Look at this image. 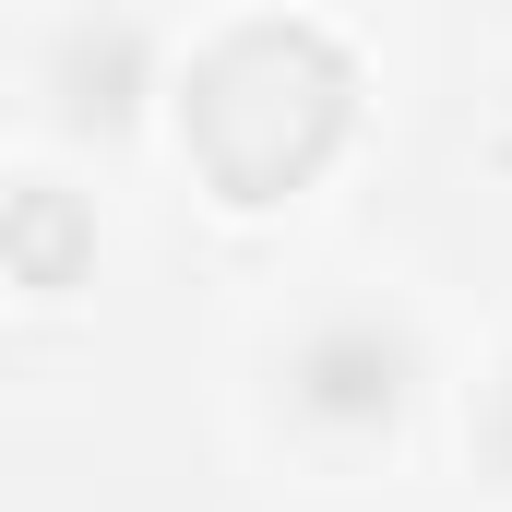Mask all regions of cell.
<instances>
[{"mask_svg":"<svg viewBox=\"0 0 512 512\" xmlns=\"http://www.w3.org/2000/svg\"><path fill=\"white\" fill-rule=\"evenodd\" d=\"M465 441H477V465L512 489V358L489 370V393H477V417H465Z\"/></svg>","mask_w":512,"mask_h":512,"instance_id":"cell-5","label":"cell"},{"mask_svg":"<svg viewBox=\"0 0 512 512\" xmlns=\"http://www.w3.org/2000/svg\"><path fill=\"white\" fill-rule=\"evenodd\" d=\"M274 382H286V417H298L310 441L358 453V441H393V429H405L429 358H417V322H405V310H382V298H334V310H310V322L286 334Z\"/></svg>","mask_w":512,"mask_h":512,"instance_id":"cell-2","label":"cell"},{"mask_svg":"<svg viewBox=\"0 0 512 512\" xmlns=\"http://www.w3.org/2000/svg\"><path fill=\"white\" fill-rule=\"evenodd\" d=\"M346 108H358V72L322 24H227L179 84V131L227 203L298 191L346 143Z\"/></svg>","mask_w":512,"mask_h":512,"instance_id":"cell-1","label":"cell"},{"mask_svg":"<svg viewBox=\"0 0 512 512\" xmlns=\"http://www.w3.org/2000/svg\"><path fill=\"white\" fill-rule=\"evenodd\" d=\"M155 72H167L155 24H120V12L60 24V36H48V108H60L72 131H120L131 108L155 96Z\"/></svg>","mask_w":512,"mask_h":512,"instance_id":"cell-3","label":"cell"},{"mask_svg":"<svg viewBox=\"0 0 512 512\" xmlns=\"http://www.w3.org/2000/svg\"><path fill=\"white\" fill-rule=\"evenodd\" d=\"M0 274L12 286H84L96 274V215H84V191H60V179H24V191H0Z\"/></svg>","mask_w":512,"mask_h":512,"instance_id":"cell-4","label":"cell"}]
</instances>
